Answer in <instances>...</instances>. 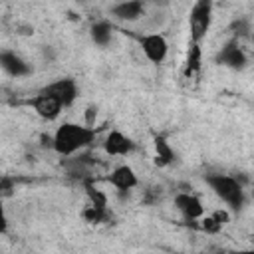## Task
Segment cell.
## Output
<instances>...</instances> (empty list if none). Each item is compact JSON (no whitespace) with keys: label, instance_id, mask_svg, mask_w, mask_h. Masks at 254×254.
Returning <instances> with one entry per match:
<instances>
[{"label":"cell","instance_id":"obj_18","mask_svg":"<svg viewBox=\"0 0 254 254\" xmlns=\"http://www.w3.org/2000/svg\"><path fill=\"white\" fill-rule=\"evenodd\" d=\"M230 32L234 34V40L236 38H246V36H252V28H250V22L246 18H238L230 24Z\"/></svg>","mask_w":254,"mask_h":254},{"label":"cell","instance_id":"obj_17","mask_svg":"<svg viewBox=\"0 0 254 254\" xmlns=\"http://www.w3.org/2000/svg\"><path fill=\"white\" fill-rule=\"evenodd\" d=\"M85 190H87V196H89V204L107 210V198H105L103 192H99L91 183H85Z\"/></svg>","mask_w":254,"mask_h":254},{"label":"cell","instance_id":"obj_22","mask_svg":"<svg viewBox=\"0 0 254 254\" xmlns=\"http://www.w3.org/2000/svg\"><path fill=\"white\" fill-rule=\"evenodd\" d=\"M10 192H12V185H10V181L4 177V179H2V196H10Z\"/></svg>","mask_w":254,"mask_h":254},{"label":"cell","instance_id":"obj_20","mask_svg":"<svg viewBox=\"0 0 254 254\" xmlns=\"http://www.w3.org/2000/svg\"><path fill=\"white\" fill-rule=\"evenodd\" d=\"M220 226H224V224H228L230 222V214H228V210H224V208H218V210H214L212 214H210Z\"/></svg>","mask_w":254,"mask_h":254},{"label":"cell","instance_id":"obj_16","mask_svg":"<svg viewBox=\"0 0 254 254\" xmlns=\"http://www.w3.org/2000/svg\"><path fill=\"white\" fill-rule=\"evenodd\" d=\"M81 216H83L87 222H91V224H99V222L107 220V210H103V208H97V206L89 204V206H85V208H83Z\"/></svg>","mask_w":254,"mask_h":254},{"label":"cell","instance_id":"obj_5","mask_svg":"<svg viewBox=\"0 0 254 254\" xmlns=\"http://www.w3.org/2000/svg\"><path fill=\"white\" fill-rule=\"evenodd\" d=\"M42 93H48V95L56 97L64 107H69L75 101V97H77V83L71 77H62L58 81L48 83L42 89Z\"/></svg>","mask_w":254,"mask_h":254},{"label":"cell","instance_id":"obj_1","mask_svg":"<svg viewBox=\"0 0 254 254\" xmlns=\"http://www.w3.org/2000/svg\"><path fill=\"white\" fill-rule=\"evenodd\" d=\"M97 137V129L79 123H62L54 133V151L58 155H73L89 147Z\"/></svg>","mask_w":254,"mask_h":254},{"label":"cell","instance_id":"obj_14","mask_svg":"<svg viewBox=\"0 0 254 254\" xmlns=\"http://www.w3.org/2000/svg\"><path fill=\"white\" fill-rule=\"evenodd\" d=\"M202 64V50L200 44H192L189 42V52H187V62H185V75L190 77L200 69Z\"/></svg>","mask_w":254,"mask_h":254},{"label":"cell","instance_id":"obj_21","mask_svg":"<svg viewBox=\"0 0 254 254\" xmlns=\"http://www.w3.org/2000/svg\"><path fill=\"white\" fill-rule=\"evenodd\" d=\"M95 117H97V107L95 105H87L85 107V125L93 127L95 125Z\"/></svg>","mask_w":254,"mask_h":254},{"label":"cell","instance_id":"obj_9","mask_svg":"<svg viewBox=\"0 0 254 254\" xmlns=\"http://www.w3.org/2000/svg\"><path fill=\"white\" fill-rule=\"evenodd\" d=\"M30 105L34 107V111L42 117V119H46V121H54L60 113H62V109H64V105L56 99V97H52V95H48V93H38L36 97H32L30 99Z\"/></svg>","mask_w":254,"mask_h":254},{"label":"cell","instance_id":"obj_19","mask_svg":"<svg viewBox=\"0 0 254 254\" xmlns=\"http://www.w3.org/2000/svg\"><path fill=\"white\" fill-rule=\"evenodd\" d=\"M200 228H202L204 232H208V234H216L222 226H220L212 216H202V218H200Z\"/></svg>","mask_w":254,"mask_h":254},{"label":"cell","instance_id":"obj_11","mask_svg":"<svg viewBox=\"0 0 254 254\" xmlns=\"http://www.w3.org/2000/svg\"><path fill=\"white\" fill-rule=\"evenodd\" d=\"M0 65L12 77H24L32 73V65L24 58H20L16 52H10V50H4L0 54Z\"/></svg>","mask_w":254,"mask_h":254},{"label":"cell","instance_id":"obj_15","mask_svg":"<svg viewBox=\"0 0 254 254\" xmlns=\"http://www.w3.org/2000/svg\"><path fill=\"white\" fill-rule=\"evenodd\" d=\"M111 30H113V28H111L109 22L99 20V22L91 24V28H89V36H91V40H93L97 46H107V44L111 42V34H113Z\"/></svg>","mask_w":254,"mask_h":254},{"label":"cell","instance_id":"obj_10","mask_svg":"<svg viewBox=\"0 0 254 254\" xmlns=\"http://www.w3.org/2000/svg\"><path fill=\"white\" fill-rule=\"evenodd\" d=\"M135 147H137L135 141H133L131 137L123 135V133L117 131V129L109 131L107 137H105V141H103V149H105V153L111 155V157H115V155H129V153L135 151Z\"/></svg>","mask_w":254,"mask_h":254},{"label":"cell","instance_id":"obj_12","mask_svg":"<svg viewBox=\"0 0 254 254\" xmlns=\"http://www.w3.org/2000/svg\"><path fill=\"white\" fill-rule=\"evenodd\" d=\"M145 12V4L139 2V0H131V2H119L115 6H111V14L119 20H127V22H133V20H139Z\"/></svg>","mask_w":254,"mask_h":254},{"label":"cell","instance_id":"obj_3","mask_svg":"<svg viewBox=\"0 0 254 254\" xmlns=\"http://www.w3.org/2000/svg\"><path fill=\"white\" fill-rule=\"evenodd\" d=\"M210 22H212V2L210 0L194 2L189 14V30L192 44H200L206 38L210 30Z\"/></svg>","mask_w":254,"mask_h":254},{"label":"cell","instance_id":"obj_6","mask_svg":"<svg viewBox=\"0 0 254 254\" xmlns=\"http://www.w3.org/2000/svg\"><path fill=\"white\" fill-rule=\"evenodd\" d=\"M141 50L151 64H163L169 54V44L161 34H147L141 38Z\"/></svg>","mask_w":254,"mask_h":254},{"label":"cell","instance_id":"obj_2","mask_svg":"<svg viewBox=\"0 0 254 254\" xmlns=\"http://www.w3.org/2000/svg\"><path fill=\"white\" fill-rule=\"evenodd\" d=\"M204 181L210 187V190L224 204H228V208H232L234 212L242 210L246 196H244V187L238 179H234L230 175H206Z\"/></svg>","mask_w":254,"mask_h":254},{"label":"cell","instance_id":"obj_24","mask_svg":"<svg viewBox=\"0 0 254 254\" xmlns=\"http://www.w3.org/2000/svg\"><path fill=\"white\" fill-rule=\"evenodd\" d=\"M216 254H232V252H222V250H218Z\"/></svg>","mask_w":254,"mask_h":254},{"label":"cell","instance_id":"obj_25","mask_svg":"<svg viewBox=\"0 0 254 254\" xmlns=\"http://www.w3.org/2000/svg\"><path fill=\"white\" fill-rule=\"evenodd\" d=\"M250 38H252V42H254V30H252V36H250Z\"/></svg>","mask_w":254,"mask_h":254},{"label":"cell","instance_id":"obj_7","mask_svg":"<svg viewBox=\"0 0 254 254\" xmlns=\"http://www.w3.org/2000/svg\"><path fill=\"white\" fill-rule=\"evenodd\" d=\"M175 206L187 220H198L204 216V206L200 198L192 192H179L175 194Z\"/></svg>","mask_w":254,"mask_h":254},{"label":"cell","instance_id":"obj_8","mask_svg":"<svg viewBox=\"0 0 254 254\" xmlns=\"http://www.w3.org/2000/svg\"><path fill=\"white\" fill-rule=\"evenodd\" d=\"M107 181L119 190L121 196L129 194V190L139 185V179H137L135 171H133L129 165H119V167H115V169L111 171V175L107 177Z\"/></svg>","mask_w":254,"mask_h":254},{"label":"cell","instance_id":"obj_26","mask_svg":"<svg viewBox=\"0 0 254 254\" xmlns=\"http://www.w3.org/2000/svg\"><path fill=\"white\" fill-rule=\"evenodd\" d=\"M252 244H254V234H252Z\"/></svg>","mask_w":254,"mask_h":254},{"label":"cell","instance_id":"obj_13","mask_svg":"<svg viewBox=\"0 0 254 254\" xmlns=\"http://www.w3.org/2000/svg\"><path fill=\"white\" fill-rule=\"evenodd\" d=\"M153 147H155V165L167 167L175 161V151L163 135H153Z\"/></svg>","mask_w":254,"mask_h":254},{"label":"cell","instance_id":"obj_23","mask_svg":"<svg viewBox=\"0 0 254 254\" xmlns=\"http://www.w3.org/2000/svg\"><path fill=\"white\" fill-rule=\"evenodd\" d=\"M232 254H254V246H252V248H246V250H236V252H232Z\"/></svg>","mask_w":254,"mask_h":254},{"label":"cell","instance_id":"obj_4","mask_svg":"<svg viewBox=\"0 0 254 254\" xmlns=\"http://www.w3.org/2000/svg\"><path fill=\"white\" fill-rule=\"evenodd\" d=\"M214 62L218 65H224V67H230V69H244L246 64H248V58L246 54L242 52V48L238 46V40H228L216 54Z\"/></svg>","mask_w":254,"mask_h":254}]
</instances>
